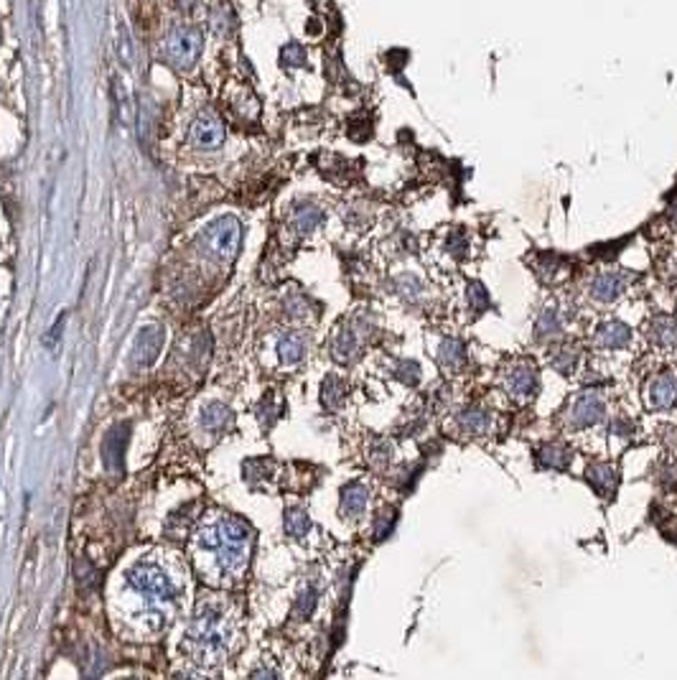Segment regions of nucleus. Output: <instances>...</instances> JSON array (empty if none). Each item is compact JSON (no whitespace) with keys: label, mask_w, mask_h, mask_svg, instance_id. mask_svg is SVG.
Wrapping results in <instances>:
<instances>
[{"label":"nucleus","mask_w":677,"mask_h":680,"mask_svg":"<svg viewBox=\"0 0 677 680\" xmlns=\"http://www.w3.org/2000/svg\"><path fill=\"white\" fill-rule=\"evenodd\" d=\"M199 546L206 553H212L222 576H235L247 563L250 546H253V530L247 522H242L238 517H217L202 530Z\"/></svg>","instance_id":"f257e3e1"},{"label":"nucleus","mask_w":677,"mask_h":680,"mask_svg":"<svg viewBox=\"0 0 677 680\" xmlns=\"http://www.w3.org/2000/svg\"><path fill=\"white\" fill-rule=\"evenodd\" d=\"M186 643L197 662H217L227 650V625L220 609L204 607L189 627Z\"/></svg>","instance_id":"f03ea898"},{"label":"nucleus","mask_w":677,"mask_h":680,"mask_svg":"<svg viewBox=\"0 0 677 680\" xmlns=\"http://www.w3.org/2000/svg\"><path fill=\"white\" fill-rule=\"evenodd\" d=\"M128 588L138 599H143L148 609L168 607L179 594L171 576L158 563H135L128 571Z\"/></svg>","instance_id":"7ed1b4c3"},{"label":"nucleus","mask_w":677,"mask_h":680,"mask_svg":"<svg viewBox=\"0 0 677 680\" xmlns=\"http://www.w3.org/2000/svg\"><path fill=\"white\" fill-rule=\"evenodd\" d=\"M239 242H242V224L235 217H220L212 224H206L199 235L202 253L217 263H232L238 258Z\"/></svg>","instance_id":"20e7f679"},{"label":"nucleus","mask_w":677,"mask_h":680,"mask_svg":"<svg viewBox=\"0 0 677 680\" xmlns=\"http://www.w3.org/2000/svg\"><path fill=\"white\" fill-rule=\"evenodd\" d=\"M202 31L197 26H176L165 38V56L176 69H191L202 56Z\"/></svg>","instance_id":"39448f33"},{"label":"nucleus","mask_w":677,"mask_h":680,"mask_svg":"<svg viewBox=\"0 0 677 680\" xmlns=\"http://www.w3.org/2000/svg\"><path fill=\"white\" fill-rule=\"evenodd\" d=\"M161 350H164V327L146 324L133 342V365L135 368H150L158 360Z\"/></svg>","instance_id":"423d86ee"},{"label":"nucleus","mask_w":677,"mask_h":680,"mask_svg":"<svg viewBox=\"0 0 677 680\" xmlns=\"http://www.w3.org/2000/svg\"><path fill=\"white\" fill-rule=\"evenodd\" d=\"M606 405L601 401V395L596 393H584L578 395L573 405H570V425L573 428H588L596 425L599 421H604Z\"/></svg>","instance_id":"0eeeda50"},{"label":"nucleus","mask_w":677,"mask_h":680,"mask_svg":"<svg viewBox=\"0 0 677 680\" xmlns=\"http://www.w3.org/2000/svg\"><path fill=\"white\" fill-rule=\"evenodd\" d=\"M191 143L204 150H214L224 143V125L212 112H204L191 125Z\"/></svg>","instance_id":"6e6552de"},{"label":"nucleus","mask_w":677,"mask_h":680,"mask_svg":"<svg viewBox=\"0 0 677 680\" xmlns=\"http://www.w3.org/2000/svg\"><path fill=\"white\" fill-rule=\"evenodd\" d=\"M128 423L115 425L110 433L105 436V441H102V461H105V466H108L110 472H120V469H123V457H125V449H128Z\"/></svg>","instance_id":"1a4fd4ad"},{"label":"nucleus","mask_w":677,"mask_h":680,"mask_svg":"<svg viewBox=\"0 0 677 680\" xmlns=\"http://www.w3.org/2000/svg\"><path fill=\"white\" fill-rule=\"evenodd\" d=\"M624 288H626V276L617 273V271H608V273H601L599 278H593L588 291H591V298H596L601 304H611V301H617L624 294Z\"/></svg>","instance_id":"9d476101"},{"label":"nucleus","mask_w":677,"mask_h":680,"mask_svg":"<svg viewBox=\"0 0 677 680\" xmlns=\"http://www.w3.org/2000/svg\"><path fill=\"white\" fill-rule=\"evenodd\" d=\"M507 390L514 398H530L532 393L537 390V372L530 365H517L514 369L507 372Z\"/></svg>","instance_id":"9b49d317"},{"label":"nucleus","mask_w":677,"mask_h":680,"mask_svg":"<svg viewBox=\"0 0 677 680\" xmlns=\"http://www.w3.org/2000/svg\"><path fill=\"white\" fill-rule=\"evenodd\" d=\"M596 344L599 347H604V350H622L629 344V339H632V329L622 324V321H606L601 324L599 329H596Z\"/></svg>","instance_id":"f8f14e48"},{"label":"nucleus","mask_w":677,"mask_h":680,"mask_svg":"<svg viewBox=\"0 0 677 680\" xmlns=\"http://www.w3.org/2000/svg\"><path fill=\"white\" fill-rule=\"evenodd\" d=\"M591 487L604 497V499H611L617 487H619V477H617V469L608 466V464H591L586 472Z\"/></svg>","instance_id":"ddd939ff"},{"label":"nucleus","mask_w":677,"mask_h":680,"mask_svg":"<svg viewBox=\"0 0 677 680\" xmlns=\"http://www.w3.org/2000/svg\"><path fill=\"white\" fill-rule=\"evenodd\" d=\"M649 403H652V408H659V410H667V408H673L677 403L675 375L665 372L649 385Z\"/></svg>","instance_id":"4468645a"},{"label":"nucleus","mask_w":677,"mask_h":680,"mask_svg":"<svg viewBox=\"0 0 677 680\" xmlns=\"http://www.w3.org/2000/svg\"><path fill=\"white\" fill-rule=\"evenodd\" d=\"M367 502H369V492L365 484L351 482L342 490V515L359 517L367 510Z\"/></svg>","instance_id":"2eb2a0df"},{"label":"nucleus","mask_w":677,"mask_h":680,"mask_svg":"<svg viewBox=\"0 0 677 680\" xmlns=\"http://www.w3.org/2000/svg\"><path fill=\"white\" fill-rule=\"evenodd\" d=\"M649 339L657 344V347H675L677 344V319L673 316H655L652 321H649Z\"/></svg>","instance_id":"dca6fc26"},{"label":"nucleus","mask_w":677,"mask_h":680,"mask_svg":"<svg viewBox=\"0 0 677 680\" xmlns=\"http://www.w3.org/2000/svg\"><path fill=\"white\" fill-rule=\"evenodd\" d=\"M306 347H309L306 336L298 334V331H291L278 342V357H280L283 365H298L306 354Z\"/></svg>","instance_id":"f3484780"},{"label":"nucleus","mask_w":677,"mask_h":680,"mask_svg":"<svg viewBox=\"0 0 677 680\" xmlns=\"http://www.w3.org/2000/svg\"><path fill=\"white\" fill-rule=\"evenodd\" d=\"M466 362V347L461 339H443L439 347V365L446 372H458Z\"/></svg>","instance_id":"a211bd4d"},{"label":"nucleus","mask_w":677,"mask_h":680,"mask_svg":"<svg viewBox=\"0 0 677 680\" xmlns=\"http://www.w3.org/2000/svg\"><path fill=\"white\" fill-rule=\"evenodd\" d=\"M321 222H324V212H321L318 206H313V204H301V206H295V212H294L295 232L309 235V232H313V230L321 224Z\"/></svg>","instance_id":"6ab92c4d"},{"label":"nucleus","mask_w":677,"mask_h":680,"mask_svg":"<svg viewBox=\"0 0 677 680\" xmlns=\"http://www.w3.org/2000/svg\"><path fill=\"white\" fill-rule=\"evenodd\" d=\"M232 421V413H230V408L222 403H209L202 408V425L206 431H212V433H217V431H224L227 425Z\"/></svg>","instance_id":"aec40b11"},{"label":"nucleus","mask_w":677,"mask_h":680,"mask_svg":"<svg viewBox=\"0 0 677 680\" xmlns=\"http://www.w3.org/2000/svg\"><path fill=\"white\" fill-rule=\"evenodd\" d=\"M537 461L548 469H558L563 472L570 464V451H568L563 443H545L540 451H537Z\"/></svg>","instance_id":"412c9836"},{"label":"nucleus","mask_w":677,"mask_h":680,"mask_svg":"<svg viewBox=\"0 0 677 680\" xmlns=\"http://www.w3.org/2000/svg\"><path fill=\"white\" fill-rule=\"evenodd\" d=\"M357 334L351 329H342L336 336H334V344H331V352H334V360L336 362H351L354 354H357Z\"/></svg>","instance_id":"4be33fe9"},{"label":"nucleus","mask_w":677,"mask_h":680,"mask_svg":"<svg viewBox=\"0 0 677 680\" xmlns=\"http://www.w3.org/2000/svg\"><path fill=\"white\" fill-rule=\"evenodd\" d=\"M458 425H461V431H466L471 436H481V433L489 431V416L484 410H479V408H466L458 416Z\"/></svg>","instance_id":"5701e85b"},{"label":"nucleus","mask_w":677,"mask_h":680,"mask_svg":"<svg viewBox=\"0 0 677 680\" xmlns=\"http://www.w3.org/2000/svg\"><path fill=\"white\" fill-rule=\"evenodd\" d=\"M344 395H347V387L344 383L336 377V375H329L321 385V403L326 405L329 410H339L342 403H344Z\"/></svg>","instance_id":"b1692460"},{"label":"nucleus","mask_w":677,"mask_h":680,"mask_svg":"<svg viewBox=\"0 0 677 680\" xmlns=\"http://www.w3.org/2000/svg\"><path fill=\"white\" fill-rule=\"evenodd\" d=\"M309 530H311V517L306 515L303 510H298V507H291L286 513V533L295 538V540H301V538H306Z\"/></svg>","instance_id":"393cba45"},{"label":"nucleus","mask_w":677,"mask_h":680,"mask_svg":"<svg viewBox=\"0 0 677 680\" xmlns=\"http://www.w3.org/2000/svg\"><path fill=\"white\" fill-rule=\"evenodd\" d=\"M555 334H560V316H558L555 309H548V312L540 313V319H537V336L540 339H550Z\"/></svg>","instance_id":"a878e982"},{"label":"nucleus","mask_w":677,"mask_h":680,"mask_svg":"<svg viewBox=\"0 0 677 680\" xmlns=\"http://www.w3.org/2000/svg\"><path fill=\"white\" fill-rule=\"evenodd\" d=\"M395 377L403 380L405 385H418L421 383V368L410 360H403V362L395 365Z\"/></svg>","instance_id":"bb28decb"},{"label":"nucleus","mask_w":677,"mask_h":680,"mask_svg":"<svg viewBox=\"0 0 677 680\" xmlns=\"http://www.w3.org/2000/svg\"><path fill=\"white\" fill-rule=\"evenodd\" d=\"M280 61H283V67H303L306 64V49L301 46V44H288L283 52H280Z\"/></svg>","instance_id":"cd10ccee"},{"label":"nucleus","mask_w":677,"mask_h":680,"mask_svg":"<svg viewBox=\"0 0 677 680\" xmlns=\"http://www.w3.org/2000/svg\"><path fill=\"white\" fill-rule=\"evenodd\" d=\"M316 602H318V591L316 588H306L301 596H298V602H295V617H311L313 609H316Z\"/></svg>","instance_id":"c85d7f7f"},{"label":"nucleus","mask_w":677,"mask_h":680,"mask_svg":"<svg viewBox=\"0 0 677 680\" xmlns=\"http://www.w3.org/2000/svg\"><path fill=\"white\" fill-rule=\"evenodd\" d=\"M469 306H471L474 313H481L489 309V294H487V288L481 283H471L469 286Z\"/></svg>","instance_id":"c756f323"},{"label":"nucleus","mask_w":677,"mask_h":680,"mask_svg":"<svg viewBox=\"0 0 677 680\" xmlns=\"http://www.w3.org/2000/svg\"><path fill=\"white\" fill-rule=\"evenodd\" d=\"M576 362H578V352L576 350H563L560 354L552 357V368L558 369V372H563V375H570L573 368H576Z\"/></svg>","instance_id":"7c9ffc66"},{"label":"nucleus","mask_w":677,"mask_h":680,"mask_svg":"<svg viewBox=\"0 0 677 680\" xmlns=\"http://www.w3.org/2000/svg\"><path fill=\"white\" fill-rule=\"evenodd\" d=\"M392 525H395V510H384L380 513V517L375 520V538L377 540H384L390 530H392Z\"/></svg>","instance_id":"2f4dec72"},{"label":"nucleus","mask_w":677,"mask_h":680,"mask_svg":"<svg viewBox=\"0 0 677 680\" xmlns=\"http://www.w3.org/2000/svg\"><path fill=\"white\" fill-rule=\"evenodd\" d=\"M273 395H268L262 403H260V408H257V416H260V423H265V425H270V423L278 418V408L273 405Z\"/></svg>","instance_id":"473e14b6"},{"label":"nucleus","mask_w":677,"mask_h":680,"mask_svg":"<svg viewBox=\"0 0 677 680\" xmlns=\"http://www.w3.org/2000/svg\"><path fill=\"white\" fill-rule=\"evenodd\" d=\"M398 286H400V291H403V295H407V298H418V295L423 294L421 280L413 276L400 278V280H398Z\"/></svg>","instance_id":"72a5a7b5"},{"label":"nucleus","mask_w":677,"mask_h":680,"mask_svg":"<svg viewBox=\"0 0 677 680\" xmlns=\"http://www.w3.org/2000/svg\"><path fill=\"white\" fill-rule=\"evenodd\" d=\"M448 250H451V255L463 258V255H466V250H469V242H466V238H463L461 232H454L451 239H448Z\"/></svg>","instance_id":"f704fd0d"},{"label":"nucleus","mask_w":677,"mask_h":680,"mask_svg":"<svg viewBox=\"0 0 677 680\" xmlns=\"http://www.w3.org/2000/svg\"><path fill=\"white\" fill-rule=\"evenodd\" d=\"M670 217H673V224L677 227V202L673 204V209H670Z\"/></svg>","instance_id":"c9c22d12"}]
</instances>
